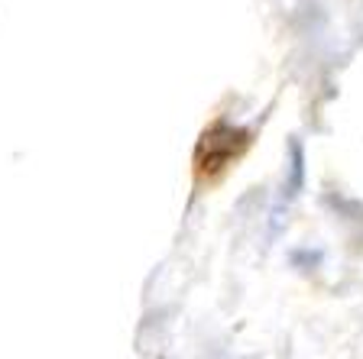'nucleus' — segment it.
Wrapping results in <instances>:
<instances>
[{
  "mask_svg": "<svg viewBox=\"0 0 363 359\" xmlns=\"http://www.w3.org/2000/svg\"><path fill=\"white\" fill-rule=\"evenodd\" d=\"M321 259H325V253L321 249H292V256H289V262H292L295 269H318L321 266Z\"/></svg>",
  "mask_w": 363,
  "mask_h": 359,
  "instance_id": "7ed1b4c3",
  "label": "nucleus"
},
{
  "mask_svg": "<svg viewBox=\"0 0 363 359\" xmlns=\"http://www.w3.org/2000/svg\"><path fill=\"white\" fill-rule=\"evenodd\" d=\"M250 142V133L240 130L230 120H214L211 127L201 133L198 146V172H218L230 159H237Z\"/></svg>",
  "mask_w": 363,
  "mask_h": 359,
  "instance_id": "f257e3e1",
  "label": "nucleus"
},
{
  "mask_svg": "<svg viewBox=\"0 0 363 359\" xmlns=\"http://www.w3.org/2000/svg\"><path fill=\"white\" fill-rule=\"evenodd\" d=\"M286 178H282V204H292L305 191L308 169H305V146L298 136H289V159H286Z\"/></svg>",
  "mask_w": 363,
  "mask_h": 359,
  "instance_id": "f03ea898",
  "label": "nucleus"
}]
</instances>
